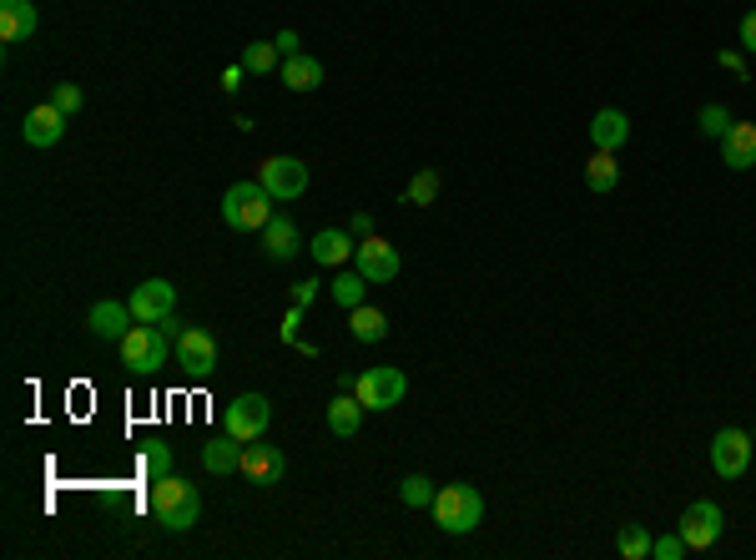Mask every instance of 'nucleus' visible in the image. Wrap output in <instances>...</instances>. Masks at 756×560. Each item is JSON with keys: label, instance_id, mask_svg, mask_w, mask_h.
Returning a JSON list of instances; mask_svg holds the SVG:
<instances>
[{"label": "nucleus", "instance_id": "32", "mask_svg": "<svg viewBox=\"0 0 756 560\" xmlns=\"http://www.w3.org/2000/svg\"><path fill=\"white\" fill-rule=\"evenodd\" d=\"M434 197H439V172H418L414 183H409L404 202H414V208H434Z\"/></svg>", "mask_w": 756, "mask_h": 560}, {"label": "nucleus", "instance_id": "1", "mask_svg": "<svg viewBox=\"0 0 756 560\" xmlns=\"http://www.w3.org/2000/svg\"><path fill=\"white\" fill-rule=\"evenodd\" d=\"M429 510H434V525H439L444 535H470L484 525V495L464 480L439 485V495H434Z\"/></svg>", "mask_w": 756, "mask_h": 560}, {"label": "nucleus", "instance_id": "31", "mask_svg": "<svg viewBox=\"0 0 756 560\" xmlns=\"http://www.w3.org/2000/svg\"><path fill=\"white\" fill-rule=\"evenodd\" d=\"M731 121H736V117H731V112H727V106H701V117H696V127H701V137H711V142H721V137H727V131H731Z\"/></svg>", "mask_w": 756, "mask_h": 560}, {"label": "nucleus", "instance_id": "28", "mask_svg": "<svg viewBox=\"0 0 756 560\" xmlns=\"http://www.w3.org/2000/svg\"><path fill=\"white\" fill-rule=\"evenodd\" d=\"M651 540H655V535L646 530V525H621L615 550H621V560H646V556H651Z\"/></svg>", "mask_w": 756, "mask_h": 560}, {"label": "nucleus", "instance_id": "4", "mask_svg": "<svg viewBox=\"0 0 756 560\" xmlns=\"http://www.w3.org/2000/svg\"><path fill=\"white\" fill-rule=\"evenodd\" d=\"M121 349V364L131 369V374H157V369H167L172 349H167V334H162L157 324H131V334L117 343Z\"/></svg>", "mask_w": 756, "mask_h": 560}, {"label": "nucleus", "instance_id": "17", "mask_svg": "<svg viewBox=\"0 0 756 560\" xmlns=\"http://www.w3.org/2000/svg\"><path fill=\"white\" fill-rule=\"evenodd\" d=\"M630 142V117L621 106H600L595 121H590V147L595 152H621Z\"/></svg>", "mask_w": 756, "mask_h": 560}, {"label": "nucleus", "instance_id": "13", "mask_svg": "<svg viewBox=\"0 0 756 560\" xmlns=\"http://www.w3.org/2000/svg\"><path fill=\"white\" fill-rule=\"evenodd\" d=\"M237 475H248L252 485H277L287 475V459H283L277 444L252 440V444H243V465H237Z\"/></svg>", "mask_w": 756, "mask_h": 560}, {"label": "nucleus", "instance_id": "38", "mask_svg": "<svg viewBox=\"0 0 756 560\" xmlns=\"http://www.w3.org/2000/svg\"><path fill=\"white\" fill-rule=\"evenodd\" d=\"M157 328H162V334H167L172 343H177V339H182V334H187V328H192V324H182V318H177V313H167V318H162Z\"/></svg>", "mask_w": 756, "mask_h": 560}, {"label": "nucleus", "instance_id": "16", "mask_svg": "<svg viewBox=\"0 0 756 560\" xmlns=\"http://www.w3.org/2000/svg\"><path fill=\"white\" fill-rule=\"evenodd\" d=\"M262 253L273 262H293L303 253V237H298V222L287 218V212H273L268 228H262Z\"/></svg>", "mask_w": 756, "mask_h": 560}, {"label": "nucleus", "instance_id": "5", "mask_svg": "<svg viewBox=\"0 0 756 560\" xmlns=\"http://www.w3.org/2000/svg\"><path fill=\"white\" fill-rule=\"evenodd\" d=\"M358 405L368 409V415H383V409L393 405H404V394H409V378L404 369H393V364H378V369H364L358 374Z\"/></svg>", "mask_w": 756, "mask_h": 560}, {"label": "nucleus", "instance_id": "14", "mask_svg": "<svg viewBox=\"0 0 756 560\" xmlns=\"http://www.w3.org/2000/svg\"><path fill=\"white\" fill-rule=\"evenodd\" d=\"M66 112L56 102H40V106H31L26 112V121H21V137H26L31 147H56L66 137Z\"/></svg>", "mask_w": 756, "mask_h": 560}, {"label": "nucleus", "instance_id": "8", "mask_svg": "<svg viewBox=\"0 0 756 560\" xmlns=\"http://www.w3.org/2000/svg\"><path fill=\"white\" fill-rule=\"evenodd\" d=\"M721 525H727V515H721L717 500H692L676 530H681V540H686V550H711L721 540Z\"/></svg>", "mask_w": 756, "mask_h": 560}, {"label": "nucleus", "instance_id": "7", "mask_svg": "<svg viewBox=\"0 0 756 560\" xmlns=\"http://www.w3.org/2000/svg\"><path fill=\"white\" fill-rule=\"evenodd\" d=\"M172 359H177V369H182L192 384H208V378L217 374V339H212L208 328H187L182 339L172 343Z\"/></svg>", "mask_w": 756, "mask_h": 560}, {"label": "nucleus", "instance_id": "2", "mask_svg": "<svg viewBox=\"0 0 756 560\" xmlns=\"http://www.w3.org/2000/svg\"><path fill=\"white\" fill-rule=\"evenodd\" d=\"M152 515H157L162 530H192V525L202 521V495H197V485L177 480V475L152 480Z\"/></svg>", "mask_w": 756, "mask_h": 560}, {"label": "nucleus", "instance_id": "26", "mask_svg": "<svg viewBox=\"0 0 756 560\" xmlns=\"http://www.w3.org/2000/svg\"><path fill=\"white\" fill-rule=\"evenodd\" d=\"M243 66H248V77H273L277 66H283V51H277V40H248V51H243Z\"/></svg>", "mask_w": 756, "mask_h": 560}, {"label": "nucleus", "instance_id": "39", "mask_svg": "<svg viewBox=\"0 0 756 560\" xmlns=\"http://www.w3.org/2000/svg\"><path fill=\"white\" fill-rule=\"evenodd\" d=\"M277 51H283V61L298 56V31H277Z\"/></svg>", "mask_w": 756, "mask_h": 560}, {"label": "nucleus", "instance_id": "20", "mask_svg": "<svg viewBox=\"0 0 756 560\" xmlns=\"http://www.w3.org/2000/svg\"><path fill=\"white\" fill-rule=\"evenodd\" d=\"M314 262H323V268H343V262L358 253V243H353L349 228H323V233H314Z\"/></svg>", "mask_w": 756, "mask_h": 560}, {"label": "nucleus", "instance_id": "23", "mask_svg": "<svg viewBox=\"0 0 756 560\" xmlns=\"http://www.w3.org/2000/svg\"><path fill=\"white\" fill-rule=\"evenodd\" d=\"M277 77H283V86L287 92H318L323 86V66L314 61V56H287L283 66H277Z\"/></svg>", "mask_w": 756, "mask_h": 560}, {"label": "nucleus", "instance_id": "41", "mask_svg": "<svg viewBox=\"0 0 756 560\" xmlns=\"http://www.w3.org/2000/svg\"><path fill=\"white\" fill-rule=\"evenodd\" d=\"M314 299H318V283H298V288H293V303H298V308H308Z\"/></svg>", "mask_w": 756, "mask_h": 560}, {"label": "nucleus", "instance_id": "24", "mask_svg": "<svg viewBox=\"0 0 756 560\" xmlns=\"http://www.w3.org/2000/svg\"><path fill=\"white\" fill-rule=\"evenodd\" d=\"M349 334L358 343H383V339H389V313L358 303V308H349Z\"/></svg>", "mask_w": 756, "mask_h": 560}, {"label": "nucleus", "instance_id": "36", "mask_svg": "<svg viewBox=\"0 0 756 560\" xmlns=\"http://www.w3.org/2000/svg\"><path fill=\"white\" fill-rule=\"evenodd\" d=\"M298 324H303V308L293 303V308H287V318H283V339L287 343H298Z\"/></svg>", "mask_w": 756, "mask_h": 560}, {"label": "nucleus", "instance_id": "42", "mask_svg": "<svg viewBox=\"0 0 756 560\" xmlns=\"http://www.w3.org/2000/svg\"><path fill=\"white\" fill-rule=\"evenodd\" d=\"M349 233L368 237V233H374V218H368V212H353V222H349Z\"/></svg>", "mask_w": 756, "mask_h": 560}, {"label": "nucleus", "instance_id": "35", "mask_svg": "<svg viewBox=\"0 0 756 560\" xmlns=\"http://www.w3.org/2000/svg\"><path fill=\"white\" fill-rule=\"evenodd\" d=\"M736 36H742V51H752V56H756V11H746V15H742V26H736Z\"/></svg>", "mask_w": 756, "mask_h": 560}, {"label": "nucleus", "instance_id": "27", "mask_svg": "<svg viewBox=\"0 0 756 560\" xmlns=\"http://www.w3.org/2000/svg\"><path fill=\"white\" fill-rule=\"evenodd\" d=\"M328 293H333V303H339V308L349 313V308H358V303H364L368 278L358 273V268H353V273H339V278H333V288H328Z\"/></svg>", "mask_w": 756, "mask_h": 560}, {"label": "nucleus", "instance_id": "34", "mask_svg": "<svg viewBox=\"0 0 756 560\" xmlns=\"http://www.w3.org/2000/svg\"><path fill=\"white\" fill-rule=\"evenodd\" d=\"M51 102L61 106L66 117H76V112H81V102H86V96H81V86H71V81H61V86H56V92H51Z\"/></svg>", "mask_w": 756, "mask_h": 560}, {"label": "nucleus", "instance_id": "40", "mask_svg": "<svg viewBox=\"0 0 756 560\" xmlns=\"http://www.w3.org/2000/svg\"><path fill=\"white\" fill-rule=\"evenodd\" d=\"M717 61L727 66V71H736V77H746V61H742V51H717Z\"/></svg>", "mask_w": 756, "mask_h": 560}, {"label": "nucleus", "instance_id": "37", "mask_svg": "<svg viewBox=\"0 0 756 560\" xmlns=\"http://www.w3.org/2000/svg\"><path fill=\"white\" fill-rule=\"evenodd\" d=\"M243 77H248V66H243V61L227 66V71H222V92H237V86H243Z\"/></svg>", "mask_w": 756, "mask_h": 560}, {"label": "nucleus", "instance_id": "29", "mask_svg": "<svg viewBox=\"0 0 756 560\" xmlns=\"http://www.w3.org/2000/svg\"><path fill=\"white\" fill-rule=\"evenodd\" d=\"M434 495H439V490H434L429 475H404V480H399V500H404L409 510L434 505Z\"/></svg>", "mask_w": 756, "mask_h": 560}, {"label": "nucleus", "instance_id": "25", "mask_svg": "<svg viewBox=\"0 0 756 560\" xmlns=\"http://www.w3.org/2000/svg\"><path fill=\"white\" fill-rule=\"evenodd\" d=\"M615 183H621V162H615V152H590V162H586V187L590 192H615Z\"/></svg>", "mask_w": 756, "mask_h": 560}, {"label": "nucleus", "instance_id": "30", "mask_svg": "<svg viewBox=\"0 0 756 560\" xmlns=\"http://www.w3.org/2000/svg\"><path fill=\"white\" fill-rule=\"evenodd\" d=\"M142 475L146 480H167L172 475V444H162V440H152L142 450Z\"/></svg>", "mask_w": 756, "mask_h": 560}, {"label": "nucleus", "instance_id": "18", "mask_svg": "<svg viewBox=\"0 0 756 560\" xmlns=\"http://www.w3.org/2000/svg\"><path fill=\"white\" fill-rule=\"evenodd\" d=\"M40 26V15L31 0H0V40L5 46H21V40H31Z\"/></svg>", "mask_w": 756, "mask_h": 560}, {"label": "nucleus", "instance_id": "11", "mask_svg": "<svg viewBox=\"0 0 756 560\" xmlns=\"http://www.w3.org/2000/svg\"><path fill=\"white\" fill-rule=\"evenodd\" d=\"M746 465H752V434L717 430V440H711V469H717L721 480H742Z\"/></svg>", "mask_w": 756, "mask_h": 560}, {"label": "nucleus", "instance_id": "33", "mask_svg": "<svg viewBox=\"0 0 756 560\" xmlns=\"http://www.w3.org/2000/svg\"><path fill=\"white\" fill-rule=\"evenodd\" d=\"M681 556H686V540H681V530L655 535V540H651V560H681Z\"/></svg>", "mask_w": 756, "mask_h": 560}, {"label": "nucleus", "instance_id": "15", "mask_svg": "<svg viewBox=\"0 0 756 560\" xmlns=\"http://www.w3.org/2000/svg\"><path fill=\"white\" fill-rule=\"evenodd\" d=\"M86 324H92L96 339L121 343L131 334V324H137V313H131V303H121V299H102L92 313H86Z\"/></svg>", "mask_w": 756, "mask_h": 560}, {"label": "nucleus", "instance_id": "21", "mask_svg": "<svg viewBox=\"0 0 756 560\" xmlns=\"http://www.w3.org/2000/svg\"><path fill=\"white\" fill-rule=\"evenodd\" d=\"M237 465H243V440H237V434L222 430L202 444V469H208V475H233Z\"/></svg>", "mask_w": 756, "mask_h": 560}, {"label": "nucleus", "instance_id": "9", "mask_svg": "<svg viewBox=\"0 0 756 560\" xmlns=\"http://www.w3.org/2000/svg\"><path fill=\"white\" fill-rule=\"evenodd\" d=\"M258 183L268 187L277 202H293V197L308 192V162H298V156H268L258 172Z\"/></svg>", "mask_w": 756, "mask_h": 560}, {"label": "nucleus", "instance_id": "10", "mask_svg": "<svg viewBox=\"0 0 756 560\" xmlns=\"http://www.w3.org/2000/svg\"><path fill=\"white\" fill-rule=\"evenodd\" d=\"M353 268H358L368 283H393V278H399V268H404V258H399V248H393L389 237H374V233H368L364 243H358V253H353Z\"/></svg>", "mask_w": 756, "mask_h": 560}, {"label": "nucleus", "instance_id": "6", "mask_svg": "<svg viewBox=\"0 0 756 560\" xmlns=\"http://www.w3.org/2000/svg\"><path fill=\"white\" fill-rule=\"evenodd\" d=\"M268 424H273V399L268 394H237L233 405H227V415H222V430L237 434L243 444L262 440Z\"/></svg>", "mask_w": 756, "mask_h": 560}, {"label": "nucleus", "instance_id": "12", "mask_svg": "<svg viewBox=\"0 0 756 560\" xmlns=\"http://www.w3.org/2000/svg\"><path fill=\"white\" fill-rule=\"evenodd\" d=\"M127 303L137 313V324H162L167 313H177V288L167 278H146V283H137V293Z\"/></svg>", "mask_w": 756, "mask_h": 560}, {"label": "nucleus", "instance_id": "19", "mask_svg": "<svg viewBox=\"0 0 756 560\" xmlns=\"http://www.w3.org/2000/svg\"><path fill=\"white\" fill-rule=\"evenodd\" d=\"M721 162L731 172L756 167V121H731V131L721 137Z\"/></svg>", "mask_w": 756, "mask_h": 560}, {"label": "nucleus", "instance_id": "22", "mask_svg": "<svg viewBox=\"0 0 756 560\" xmlns=\"http://www.w3.org/2000/svg\"><path fill=\"white\" fill-rule=\"evenodd\" d=\"M364 415H368V409L358 405V394H349V389H343L339 399L328 405V430L339 434V440H353V434L364 430Z\"/></svg>", "mask_w": 756, "mask_h": 560}, {"label": "nucleus", "instance_id": "3", "mask_svg": "<svg viewBox=\"0 0 756 560\" xmlns=\"http://www.w3.org/2000/svg\"><path fill=\"white\" fill-rule=\"evenodd\" d=\"M273 202L277 197L262 183H233L222 192V222H227L233 233H262L268 218H273Z\"/></svg>", "mask_w": 756, "mask_h": 560}]
</instances>
